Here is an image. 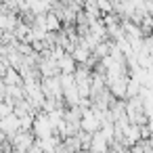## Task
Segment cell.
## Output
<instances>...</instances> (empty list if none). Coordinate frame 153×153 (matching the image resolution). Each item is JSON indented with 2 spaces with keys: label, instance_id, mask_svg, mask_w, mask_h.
Here are the masks:
<instances>
[{
  "label": "cell",
  "instance_id": "obj_4",
  "mask_svg": "<svg viewBox=\"0 0 153 153\" xmlns=\"http://www.w3.org/2000/svg\"><path fill=\"white\" fill-rule=\"evenodd\" d=\"M0 132H2L7 138H11L13 134L19 132V117L17 115H4V117H0Z\"/></svg>",
  "mask_w": 153,
  "mask_h": 153
},
{
  "label": "cell",
  "instance_id": "obj_10",
  "mask_svg": "<svg viewBox=\"0 0 153 153\" xmlns=\"http://www.w3.org/2000/svg\"><path fill=\"white\" fill-rule=\"evenodd\" d=\"M25 153H42V149H40V143L34 138V143L27 147V151H25Z\"/></svg>",
  "mask_w": 153,
  "mask_h": 153
},
{
  "label": "cell",
  "instance_id": "obj_3",
  "mask_svg": "<svg viewBox=\"0 0 153 153\" xmlns=\"http://www.w3.org/2000/svg\"><path fill=\"white\" fill-rule=\"evenodd\" d=\"M40 90H42L44 99H61L59 76H55V78H40Z\"/></svg>",
  "mask_w": 153,
  "mask_h": 153
},
{
  "label": "cell",
  "instance_id": "obj_9",
  "mask_svg": "<svg viewBox=\"0 0 153 153\" xmlns=\"http://www.w3.org/2000/svg\"><path fill=\"white\" fill-rule=\"evenodd\" d=\"M32 124H34V115L19 117V130H32Z\"/></svg>",
  "mask_w": 153,
  "mask_h": 153
},
{
  "label": "cell",
  "instance_id": "obj_7",
  "mask_svg": "<svg viewBox=\"0 0 153 153\" xmlns=\"http://www.w3.org/2000/svg\"><path fill=\"white\" fill-rule=\"evenodd\" d=\"M2 82H4V86H21V84H23L19 71L13 69V67H7V69H4V74H2Z\"/></svg>",
  "mask_w": 153,
  "mask_h": 153
},
{
  "label": "cell",
  "instance_id": "obj_6",
  "mask_svg": "<svg viewBox=\"0 0 153 153\" xmlns=\"http://www.w3.org/2000/svg\"><path fill=\"white\" fill-rule=\"evenodd\" d=\"M57 67H59V74H74L76 67H78V63L74 61V57H71L69 53H65V55L57 61Z\"/></svg>",
  "mask_w": 153,
  "mask_h": 153
},
{
  "label": "cell",
  "instance_id": "obj_1",
  "mask_svg": "<svg viewBox=\"0 0 153 153\" xmlns=\"http://www.w3.org/2000/svg\"><path fill=\"white\" fill-rule=\"evenodd\" d=\"M30 132L34 134V138H46V136L55 134V126L51 124V120H48V115L44 111H38L34 115V124H32Z\"/></svg>",
  "mask_w": 153,
  "mask_h": 153
},
{
  "label": "cell",
  "instance_id": "obj_8",
  "mask_svg": "<svg viewBox=\"0 0 153 153\" xmlns=\"http://www.w3.org/2000/svg\"><path fill=\"white\" fill-rule=\"evenodd\" d=\"M44 27H46V32H51V34L61 32V21L57 19V15H55L53 11H48V13L44 15Z\"/></svg>",
  "mask_w": 153,
  "mask_h": 153
},
{
  "label": "cell",
  "instance_id": "obj_5",
  "mask_svg": "<svg viewBox=\"0 0 153 153\" xmlns=\"http://www.w3.org/2000/svg\"><path fill=\"white\" fill-rule=\"evenodd\" d=\"M88 151H90V153H107V151H109V143L99 134V130L92 132V136H90V145H88Z\"/></svg>",
  "mask_w": 153,
  "mask_h": 153
},
{
  "label": "cell",
  "instance_id": "obj_2",
  "mask_svg": "<svg viewBox=\"0 0 153 153\" xmlns=\"http://www.w3.org/2000/svg\"><path fill=\"white\" fill-rule=\"evenodd\" d=\"M11 145H13V153H25L27 147L34 143V134L30 130H19L17 134H13L11 138Z\"/></svg>",
  "mask_w": 153,
  "mask_h": 153
},
{
  "label": "cell",
  "instance_id": "obj_11",
  "mask_svg": "<svg viewBox=\"0 0 153 153\" xmlns=\"http://www.w3.org/2000/svg\"><path fill=\"white\" fill-rule=\"evenodd\" d=\"M109 2H111V4H115V2H120V0H109Z\"/></svg>",
  "mask_w": 153,
  "mask_h": 153
}]
</instances>
